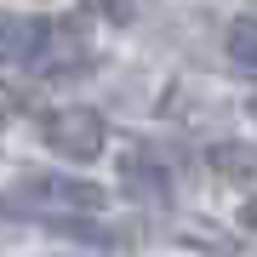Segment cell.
<instances>
[{"label": "cell", "mask_w": 257, "mask_h": 257, "mask_svg": "<svg viewBox=\"0 0 257 257\" xmlns=\"http://www.w3.org/2000/svg\"><path fill=\"white\" fill-rule=\"evenodd\" d=\"M120 189L138 206H172L177 177H172V166H166V155L155 143H132L126 155H120Z\"/></svg>", "instance_id": "6da1fadb"}, {"label": "cell", "mask_w": 257, "mask_h": 257, "mask_svg": "<svg viewBox=\"0 0 257 257\" xmlns=\"http://www.w3.org/2000/svg\"><path fill=\"white\" fill-rule=\"evenodd\" d=\"M23 189L35 194L29 206H12V217H63V211H97L103 206V189L97 183H80V177H23Z\"/></svg>", "instance_id": "7a4b0ae2"}, {"label": "cell", "mask_w": 257, "mask_h": 257, "mask_svg": "<svg viewBox=\"0 0 257 257\" xmlns=\"http://www.w3.org/2000/svg\"><path fill=\"white\" fill-rule=\"evenodd\" d=\"M40 138H46L52 155H63V160H97L103 143H109V126H103V114H92V109H57V114H46Z\"/></svg>", "instance_id": "3957f363"}, {"label": "cell", "mask_w": 257, "mask_h": 257, "mask_svg": "<svg viewBox=\"0 0 257 257\" xmlns=\"http://www.w3.org/2000/svg\"><path fill=\"white\" fill-rule=\"evenodd\" d=\"M46 40H52V29H46V23H29V18H0V63H35Z\"/></svg>", "instance_id": "277c9868"}, {"label": "cell", "mask_w": 257, "mask_h": 257, "mask_svg": "<svg viewBox=\"0 0 257 257\" xmlns=\"http://www.w3.org/2000/svg\"><path fill=\"white\" fill-rule=\"evenodd\" d=\"M206 160H211L217 177H251V172H257V155H251L246 143H211Z\"/></svg>", "instance_id": "5b68a950"}, {"label": "cell", "mask_w": 257, "mask_h": 257, "mask_svg": "<svg viewBox=\"0 0 257 257\" xmlns=\"http://www.w3.org/2000/svg\"><path fill=\"white\" fill-rule=\"evenodd\" d=\"M229 57L240 69H257V18H234L229 23Z\"/></svg>", "instance_id": "8992f818"}, {"label": "cell", "mask_w": 257, "mask_h": 257, "mask_svg": "<svg viewBox=\"0 0 257 257\" xmlns=\"http://www.w3.org/2000/svg\"><path fill=\"white\" fill-rule=\"evenodd\" d=\"M240 223H246V229H257V194L246 200V211H240Z\"/></svg>", "instance_id": "52a82bcc"}, {"label": "cell", "mask_w": 257, "mask_h": 257, "mask_svg": "<svg viewBox=\"0 0 257 257\" xmlns=\"http://www.w3.org/2000/svg\"><path fill=\"white\" fill-rule=\"evenodd\" d=\"M251 114H257V97H251Z\"/></svg>", "instance_id": "ba28073f"}]
</instances>
